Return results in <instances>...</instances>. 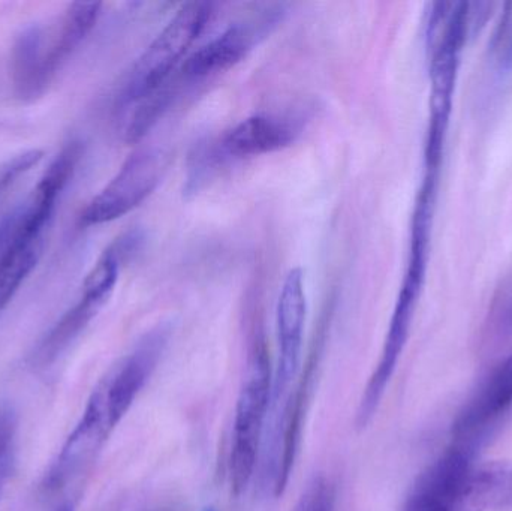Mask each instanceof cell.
Wrapping results in <instances>:
<instances>
[{
  "mask_svg": "<svg viewBox=\"0 0 512 511\" xmlns=\"http://www.w3.org/2000/svg\"><path fill=\"white\" fill-rule=\"evenodd\" d=\"M504 503V462L478 464L477 452L451 444L418 476L402 511H487Z\"/></svg>",
  "mask_w": 512,
  "mask_h": 511,
  "instance_id": "cell-1",
  "label": "cell"
},
{
  "mask_svg": "<svg viewBox=\"0 0 512 511\" xmlns=\"http://www.w3.org/2000/svg\"><path fill=\"white\" fill-rule=\"evenodd\" d=\"M215 3L188 2L135 60L120 89V107L137 104L161 89L215 14Z\"/></svg>",
  "mask_w": 512,
  "mask_h": 511,
  "instance_id": "cell-2",
  "label": "cell"
},
{
  "mask_svg": "<svg viewBox=\"0 0 512 511\" xmlns=\"http://www.w3.org/2000/svg\"><path fill=\"white\" fill-rule=\"evenodd\" d=\"M273 368L264 339L256 338L237 399L231 446V489L240 497L254 477L265 417L273 395Z\"/></svg>",
  "mask_w": 512,
  "mask_h": 511,
  "instance_id": "cell-3",
  "label": "cell"
},
{
  "mask_svg": "<svg viewBox=\"0 0 512 511\" xmlns=\"http://www.w3.org/2000/svg\"><path fill=\"white\" fill-rule=\"evenodd\" d=\"M168 167V155L158 147L135 150L116 176L81 212L84 227L108 224L137 209L153 194Z\"/></svg>",
  "mask_w": 512,
  "mask_h": 511,
  "instance_id": "cell-4",
  "label": "cell"
},
{
  "mask_svg": "<svg viewBox=\"0 0 512 511\" xmlns=\"http://www.w3.org/2000/svg\"><path fill=\"white\" fill-rule=\"evenodd\" d=\"M114 429L116 428L108 416L104 395L96 386L87 401L83 416L45 476L44 489L50 492L60 491L86 473Z\"/></svg>",
  "mask_w": 512,
  "mask_h": 511,
  "instance_id": "cell-5",
  "label": "cell"
},
{
  "mask_svg": "<svg viewBox=\"0 0 512 511\" xmlns=\"http://www.w3.org/2000/svg\"><path fill=\"white\" fill-rule=\"evenodd\" d=\"M512 410V356L492 369L460 410L451 429L456 446L478 452L490 432Z\"/></svg>",
  "mask_w": 512,
  "mask_h": 511,
  "instance_id": "cell-6",
  "label": "cell"
},
{
  "mask_svg": "<svg viewBox=\"0 0 512 511\" xmlns=\"http://www.w3.org/2000/svg\"><path fill=\"white\" fill-rule=\"evenodd\" d=\"M276 312L279 359L273 374L271 405L279 404L283 393L300 372L307 315L306 287L301 269H292L286 275Z\"/></svg>",
  "mask_w": 512,
  "mask_h": 511,
  "instance_id": "cell-7",
  "label": "cell"
},
{
  "mask_svg": "<svg viewBox=\"0 0 512 511\" xmlns=\"http://www.w3.org/2000/svg\"><path fill=\"white\" fill-rule=\"evenodd\" d=\"M168 342V330L164 327L147 333L137 347L119 365L114 366L107 377L98 384L104 395L108 416L114 428L131 410L137 396L146 386L161 360Z\"/></svg>",
  "mask_w": 512,
  "mask_h": 511,
  "instance_id": "cell-8",
  "label": "cell"
},
{
  "mask_svg": "<svg viewBox=\"0 0 512 511\" xmlns=\"http://www.w3.org/2000/svg\"><path fill=\"white\" fill-rule=\"evenodd\" d=\"M279 12H282V6L252 23H237L228 27L183 62L180 69L182 77L186 80H204L230 71L248 56L258 39L279 20Z\"/></svg>",
  "mask_w": 512,
  "mask_h": 511,
  "instance_id": "cell-9",
  "label": "cell"
},
{
  "mask_svg": "<svg viewBox=\"0 0 512 511\" xmlns=\"http://www.w3.org/2000/svg\"><path fill=\"white\" fill-rule=\"evenodd\" d=\"M319 342H313L312 351L307 359L306 368L298 378L285 408H283L282 426L279 428L277 438L276 461H274L273 492L274 497H282L294 468L297 458L298 446H300L301 429H303L304 413H306L307 402L312 392L313 380L316 377L318 368Z\"/></svg>",
  "mask_w": 512,
  "mask_h": 511,
  "instance_id": "cell-10",
  "label": "cell"
},
{
  "mask_svg": "<svg viewBox=\"0 0 512 511\" xmlns=\"http://www.w3.org/2000/svg\"><path fill=\"white\" fill-rule=\"evenodd\" d=\"M300 129L291 117L255 114L228 129L219 138L218 150L230 158H254L279 152L297 140Z\"/></svg>",
  "mask_w": 512,
  "mask_h": 511,
  "instance_id": "cell-11",
  "label": "cell"
},
{
  "mask_svg": "<svg viewBox=\"0 0 512 511\" xmlns=\"http://www.w3.org/2000/svg\"><path fill=\"white\" fill-rule=\"evenodd\" d=\"M45 29L32 24L21 30L11 50V80L15 96L32 104L47 93L51 81L45 72Z\"/></svg>",
  "mask_w": 512,
  "mask_h": 511,
  "instance_id": "cell-12",
  "label": "cell"
},
{
  "mask_svg": "<svg viewBox=\"0 0 512 511\" xmlns=\"http://www.w3.org/2000/svg\"><path fill=\"white\" fill-rule=\"evenodd\" d=\"M102 3L74 2L66 6L57 26L51 30V36L45 35V72L53 83L57 72L65 66L69 57L87 38L99 14Z\"/></svg>",
  "mask_w": 512,
  "mask_h": 511,
  "instance_id": "cell-13",
  "label": "cell"
},
{
  "mask_svg": "<svg viewBox=\"0 0 512 511\" xmlns=\"http://www.w3.org/2000/svg\"><path fill=\"white\" fill-rule=\"evenodd\" d=\"M105 303V300L98 297L81 293L78 302L59 318L33 351L30 356L33 368H47L56 362L104 308Z\"/></svg>",
  "mask_w": 512,
  "mask_h": 511,
  "instance_id": "cell-14",
  "label": "cell"
},
{
  "mask_svg": "<svg viewBox=\"0 0 512 511\" xmlns=\"http://www.w3.org/2000/svg\"><path fill=\"white\" fill-rule=\"evenodd\" d=\"M42 249L44 237L33 240L17 239L0 258V312L14 299L23 282L38 266Z\"/></svg>",
  "mask_w": 512,
  "mask_h": 511,
  "instance_id": "cell-15",
  "label": "cell"
},
{
  "mask_svg": "<svg viewBox=\"0 0 512 511\" xmlns=\"http://www.w3.org/2000/svg\"><path fill=\"white\" fill-rule=\"evenodd\" d=\"M42 156H44L42 150H26L0 165V201L6 197L9 189L14 188L15 183L21 177L26 176L32 168L41 162Z\"/></svg>",
  "mask_w": 512,
  "mask_h": 511,
  "instance_id": "cell-16",
  "label": "cell"
},
{
  "mask_svg": "<svg viewBox=\"0 0 512 511\" xmlns=\"http://www.w3.org/2000/svg\"><path fill=\"white\" fill-rule=\"evenodd\" d=\"M336 492L328 480L316 479L301 497L294 511H334Z\"/></svg>",
  "mask_w": 512,
  "mask_h": 511,
  "instance_id": "cell-17",
  "label": "cell"
},
{
  "mask_svg": "<svg viewBox=\"0 0 512 511\" xmlns=\"http://www.w3.org/2000/svg\"><path fill=\"white\" fill-rule=\"evenodd\" d=\"M17 413L9 405H0V456L14 450L15 432H17Z\"/></svg>",
  "mask_w": 512,
  "mask_h": 511,
  "instance_id": "cell-18",
  "label": "cell"
},
{
  "mask_svg": "<svg viewBox=\"0 0 512 511\" xmlns=\"http://www.w3.org/2000/svg\"><path fill=\"white\" fill-rule=\"evenodd\" d=\"M20 222L21 204L15 209L9 210L0 218V258L5 255V252L11 248L14 240L17 239Z\"/></svg>",
  "mask_w": 512,
  "mask_h": 511,
  "instance_id": "cell-19",
  "label": "cell"
},
{
  "mask_svg": "<svg viewBox=\"0 0 512 511\" xmlns=\"http://www.w3.org/2000/svg\"><path fill=\"white\" fill-rule=\"evenodd\" d=\"M12 465H14V450L0 456V500H2L3 491H5L9 476H11Z\"/></svg>",
  "mask_w": 512,
  "mask_h": 511,
  "instance_id": "cell-20",
  "label": "cell"
},
{
  "mask_svg": "<svg viewBox=\"0 0 512 511\" xmlns=\"http://www.w3.org/2000/svg\"><path fill=\"white\" fill-rule=\"evenodd\" d=\"M201 511H219L218 509H216V507H213V506H207V507H204L203 510Z\"/></svg>",
  "mask_w": 512,
  "mask_h": 511,
  "instance_id": "cell-21",
  "label": "cell"
},
{
  "mask_svg": "<svg viewBox=\"0 0 512 511\" xmlns=\"http://www.w3.org/2000/svg\"><path fill=\"white\" fill-rule=\"evenodd\" d=\"M59 511H74L71 506H63Z\"/></svg>",
  "mask_w": 512,
  "mask_h": 511,
  "instance_id": "cell-22",
  "label": "cell"
}]
</instances>
